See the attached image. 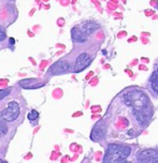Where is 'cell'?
I'll use <instances>...</instances> for the list:
<instances>
[{"instance_id":"14","label":"cell","mask_w":158,"mask_h":163,"mask_svg":"<svg viewBox=\"0 0 158 163\" xmlns=\"http://www.w3.org/2000/svg\"><path fill=\"white\" fill-rule=\"evenodd\" d=\"M151 83H152L153 90H154V92L158 96V79H156V81H152Z\"/></svg>"},{"instance_id":"16","label":"cell","mask_w":158,"mask_h":163,"mask_svg":"<svg viewBox=\"0 0 158 163\" xmlns=\"http://www.w3.org/2000/svg\"><path fill=\"white\" fill-rule=\"evenodd\" d=\"M14 43H15V41H14V39H13V38H10V41H9V44H10V45H14Z\"/></svg>"},{"instance_id":"5","label":"cell","mask_w":158,"mask_h":163,"mask_svg":"<svg viewBox=\"0 0 158 163\" xmlns=\"http://www.w3.org/2000/svg\"><path fill=\"white\" fill-rule=\"evenodd\" d=\"M90 61H92V58L89 57V55L86 53H83L81 54L80 56L78 57V59L75 61V64H74V72L78 73L81 72V71H83L85 68L89 66Z\"/></svg>"},{"instance_id":"12","label":"cell","mask_w":158,"mask_h":163,"mask_svg":"<svg viewBox=\"0 0 158 163\" xmlns=\"http://www.w3.org/2000/svg\"><path fill=\"white\" fill-rule=\"evenodd\" d=\"M39 116V113H38L36 110H32L30 113L28 114V119L29 120H36Z\"/></svg>"},{"instance_id":"10","label":"cell","mask_w":158,"mask_h":163,"mask_svg":"<svg viewBox=\"0 0 158 163\" xmlns=\"http://www.w3.org/2000/svg\"><path fill=\"white\" fill-rule=\"evenodd\" d=\"M71 37H72V40L74 41L75 43H84V42H86V40H87V37L84 35L83 32H82V30L79 29L78 27L72 28Z\"/></svg>"},{"instance_id":"20","label":"cell","mask_w":158,"mask_h":163,"mask_svg":"<svg viewBox=\"0 0 158 163\" xmlns=\"http://www.w3.org/2000/svg\"><path fill=\"white\" fill-rule=\"evenodd\" d=\"M157 9H158V4H157Z\"/></svg>"},{"instance_id":"18","label":"cell","mask_w":158,"mask_h":163,"mask_svg":"<svg viewBox=\"0 0 158 163\" xmlns=\"http://www.w3.org/2000/svg\"><path fill=\"white\" fill-rule=\"evenodd\" d=\"M0 163H8V162H6V161H3L2 159H0Z\"/></svg>"},{"instance_id":"7","label":"cell","mask_w":158,"mask_h":163,"mask_svg":"<svg viewBox=\"0 0 158 163\" xmlns=\"http://www.w3.org/2000/svg\"><path fill=\"white\" fill-rule=\"evenodd\" d=\"M70 69V64L66 61H58L50 68L51 74H62Z\"/></svg>"},{"instance_id":"17","label":"cell","mask_w":158,"mask_h":163,"mask_svg":"<svg viewBox=\"0 0 158 163\" xmlns=\"http://www.w3.org/2000/svg\"><path fill=\"white\" fill-rule=\"evenodd\" d=\"M117 163H131V162H128V161H126V160H123V161H121V162H117Z\"/></svg>"},{"instance_id":"9","label":"cell","mask_w":158,"mask_h":163,"mask_svg":"<svg viewBox=\"0 0 158 163\" xmlns=\"http://www.w3.org/2000/svg\"><path fill=\"white\" fill-rule=\"evenodd\" d=\"M99 28V25L97 24V23L95 22H86L84 23L83 25H82V27H81V30H82V32H83L84 35H90L93 32H95L97 30V29Z\"/></svg>"},{"instance_id":"19","label":"cell","mask_w":158,"mask_h":163,"mask_svg":"<svg viewBox=\"0 0 158 163\" xmlns=\"http://www.w3.org/2000/svg\"><path fill=\"white\" fill-rule=\"evenodd\" d=\"M156 72H157V73H158V68H157V70H156Z\"/></svg>"},{"instance_id":"1","label":"cell","mask_w":158,"mask_h":163,"mask_svg":"<svg viewBox=\"0 0 158 163\" xmlns=\"http://www.w3.org/2000/svg\"><path fill=\"white\" fill-rule=\"evenodd\" d=\"M124 102L128 106L133 107V113L142 114L149 118L152 110L149 105V98L139 90L129 91L124 96Z\"/></svg>"},{"instance_id":"4","label":"cell","mask_w":158,"mask_h":163,"mask_svg":"<svg viewBox=\"0 0 158 163\" xmlns=\"http://www.w3.org/2000/svg\"><path fill=\"white\" fill-rule=\"evenodd\" d=\"M139 163H158V151L155 149L143 150L138 154Z\"/></svg>"},{"instance_id":"2","label":"cell","mask_w":158,"mask_h":163,"mask_svg":"<svg viewBox=\"0 0 158 163\" xmlns=\"http://www.w3.org/2000/svg\"><path fill=\"white\" fill-rule=\"evenodd\" d=\"M131 152V148L126 145L110 144L104 154L103 163H117L126 160Z\"/></svg>"},{"instance_id":"8","label":"cell","mask_w":158,"mask_h":163,"mask_svg":"<svg viewBox=\"0 0 158 163\" xmlns=\"http://www.w3.org/2000/svg\"><path fill=\"white\" fill-rule=\"evenodd\" d=\"M19 86L25 88V89H36V88H40L44 86V83H40L38 79H28L19 82Z\"/></svg>"},{"instance_id":"3","label":"cell","mask_w":158,"mask_h":163,"mask_svg":"<svg viewBox=\"0 0 158 163\" xmlns=\"http://www.w3.org/2000/svg\"><path fill=\"white\" fill-rule=\"evenodd\" d=\"M21 113V108L17 102L12 101L8 104V106L0 113V121L1 122H12L17 119Z\"/></svg>"},{"instance_id":"13","label":"cell","mask_w":158,"mask_h":163,"mask_svg":"<svg viewBox=\"0 0 158 163\" xmlns=\"http://www.w3.org/2000/svg\"><path fill=\"white\" fill-rule=\"evenodd\" d=\"M10 92H11L10 89H3V90H0V101L2 100L3 98H6Z\"/></svg>"},{"instance_id":"11","label":"cell","mask_w":158,"mask_h":163,"mask_svg":"<svg viewBox=\"0 0 158 163\" xmlns=\"http://www.w3.org/2000/svg\"><path fill=\"white\" fill-rule=\"evenodd\" d=\"M6 133H8V127H6L3 122H1V123H0V137L4 136Z\"/></svg>"},{"instance_id":"15","label":"cell","mask_w":158,"mask_h":163,"mask_svg":"<svg viewBox=\"0 0 158 163\" xmlns=\"http://www.w3.org/2000/svg\"><path fill=\"white\" fill-rule=\"evenodd\" d=\"M6 32L3 31V30H0V41H3V40H6Z\"/></svg>"},{"instance_id":"6","label":"cell","mask_w":158,"mask_h":163,"mask_svg":"<svg viewBox=\"0 0 158 163\" xmlns=\"http://www.w3.org/2000/svg\"><path fill=\"white\" fill-rule=\"evenodd\" d=\"M105 136V125L102 122H98L96 125V127L93 129L92 134H90V138L94 142H99L101 140H103Z\"/></svg>"}]
</instances>
